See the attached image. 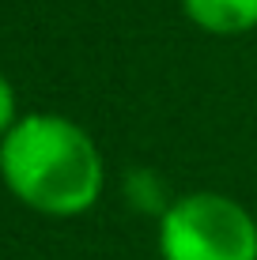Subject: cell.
<instances>
[{"label":"cell","mask_w":257,"mask_h":260,"mask_svg":"<svg viewBox=\"0 0 257 260\" xmlns=\"http://www.w3.org/2000/svg\"><path fill=\"white\" fill-rule=\"evenodd\" d=\"M0 181L31 211L76 219L99 204L106 166L83 124L61 113H23L0 136Z\"/></svg>","instance_id":"cell-1"},{"label":"cell","mask_w":257,"mask_h":260,"mask_svg":"<svg viewBox=\"0 0 257 260\" xmlns=\"http://www.w3.org/2000/svg\"><path fill=\"white\" fill-rule=\"evenodd\" d=\"M163 260H257V219L235 196L189 192L159 215Z\"/></svg>","instance_id":"cell-2"},{"label":"cell","mask_w":257,"mask_h":260,"mask_svg":"<svg viewBox=\"0 0 257 260\" xmlns=\"http://www.w3.org/2000/svg\"><path fill=\"white\" fill-rule=\"evenodd\" d=\"M182 12L193 26L219 38L257 30V0H182Z\"/></svg>","instance_id":"cell-3"},{"label":"cell","mask_w":257,"mask_h":260,"mask_svg":"<svg viewBox=\"0 0 257 260\" xmlns=\"http://www.w3.org/2000/svg\"><path fill=\"white\" fill-rule=\"evenodd\" d=\"M129 200H132V208L136 211H159L163 215L170 204H166V196H163V185H159V177L155 174H148V170H136V174H129Z\"/></svg>","instance_id":"cell-4"},{"label":"cell","mask_w":257,"mask_h":260,"mask_svg":"<svg viewBox=\"0 0 257 260\" xmlns=\"http://www.w3.org/2000/svg\"><path fill=\"white\" fill-rule=\"evenodd\" d=\"M19 121V102H15V87H12V79L0 72V136H4L12 124Z\"/></svg>","instance_id":"cell-5"}]
</instances>
